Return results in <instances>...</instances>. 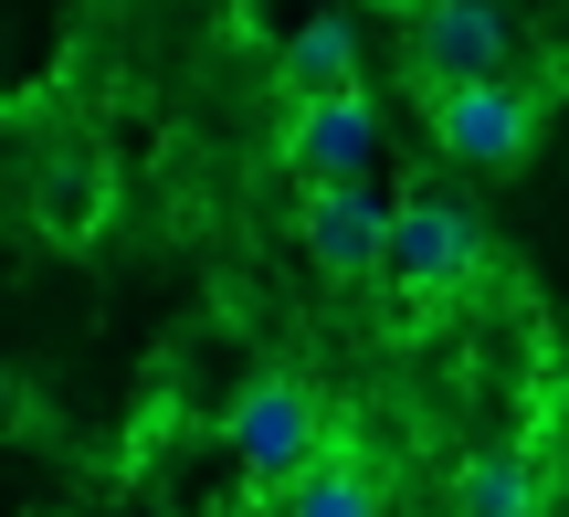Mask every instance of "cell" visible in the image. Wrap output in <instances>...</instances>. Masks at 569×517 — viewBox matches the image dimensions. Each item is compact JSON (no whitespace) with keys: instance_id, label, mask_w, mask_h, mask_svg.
<instances>
[{"instance_id":"9c48e42d","label":"cell","mask_w":569,"mask_h":517,"mask_svg":"<svg viewBox=\"0 0 569 517\" xmlns=\"http://www.w3.org/2000/svg\"><path fill=\"white\" fill-rule=\"evenodd\" d=\"M284 517H380V486H369V465H348V444H327V455L284 486Z\"/></svg>"},{"instance_id":"8992f818","label":"cell","mask_w":569,"mask_h":517,"mask_svg":"<svg viewBox=\"0 0 569 517\" xmlns=\"http://www.w3.org/2000/svg\"><path fill=\"white\" fill-rule=\"evenodd\" d=\"M369 159H380V106L369 96H327V106H296V117H284V169H296L306 190L369 180Z\"/></svg>"},{"instance_id":"30bf717a","label":"cell","mask_w":569,"mask_h":517,"mask_svg":"<svg viewBox=\"0 0 569 517\" xmlns=\"http://www.w3.org/2000/svg\"><path fill=\"white\" fill-rule=\"evenodd\" d=\"M42 211H53L63 232H84V211H96V159H84V148H53V180H42Z\"/></svg>"},{"instance_id":"52a82bcc","label":"cell","mask_w":569,"mask_h":517,"mask_svg":"<svg viewBox=\"0 0 569 517\" xmlns=\"http://www.w3.org/2000/svg\"><path fill=\"white\" fill-rule=\"evenodd\" d=\"M284 96L296 106H327V96H359V21H306L296 42H284Z\"/></svg>"},{"instance_id":"7a4b0ae2","label":"cell","mask_w":569,"mask_h":517,"mask_svg":"<svg viewBox=\"0 0 569 517\" xmlns=\"http://www.w3.org/2000/svg\"><path fill=\"white\" fill-rule=\"evenodd\" d=\"M475 265H486V232H475L465 201H443V190L390 201V253H380V275H390L401 296H453Z\"/></svg>"},{"instance_id":"5b68a950","label":"cell","mask_w":569,"mask_h":517,"mask_svg":"<svg viewBox=\"0 0 569 517\" xmlns=\"http://www.w3.org/2000/svg\"><path fill=\"white\" fill-rule=\"evenodd\" d=\"M296 232H306V253H317V275L359 286V275H380V253H390V201L369 180H327V190H306Z\"/></svg>"},{"instance_id":"ba28073f","label":"cell","mask_w":569,"mask_h":517,"mask_svg":"<svg viewBox=\"0 0 569 517\" xmlns=\"http://www.w3.org/2000/svg\"><path fill=\"white\" fill-rule=\"evenodd\" d=\"M453 517H549V507H538V465L517 455V444L465 455V476H453Z\"/></svg>"},{"instance_id":"277c9868","label":"cell","mask_w":569,"mask_h":517,"mask_svg":"<svg viewBox=\"0 0 569 517\" xmlns=\"http://www.w3.org/2000/svg\"><path fill=\"white\" fill-rule=\"evenodd\" d=\"M432 148L465 159V169H517L538 148V96H528V84H507V74H486V84H432Z\"/></svg>"},{"instance_id":"3957f363","label":"cell","mask_w":569,"mask_h":517,"mask_svg":"<svg viewBox=\"0 0 569 517\" xmlns=\"http://www.w3.org/2000/svg\"><path fill=\"white\" fill-rule=\"evenodd\" d=\"M517 53V11L507 0H411V74L432 84H486Z\"/></svg>"},{"instance_id":"6da1fadb","label":"cell","mask_w":569,"mask_h":517,"mask_svg":"<svg viewBox=\"0 0 569 517\" xmlns=\"http://www.w3.org/2000/svg\"><path fill=\"white\" fill-rule=\"evenodd\" d=\"M222 444L243 455L253 486H296L306 465L327 455V412H317V391H306L296 370H264V380H243V401L222 412Z\"/></svg>"}]
</instances>
